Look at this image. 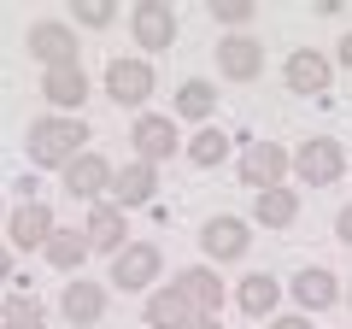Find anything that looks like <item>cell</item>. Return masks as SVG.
I'll list each match as a JSON object with an SVG mask.
<instances>
[{
  "mask_svg": "<svg viewBox=\"0 0 352 329\" xmlns=\"http://www.w3.org/2000/svg\"><path fill=\"white\" fill-rule=\"evenodd\" d=\"M153 189H159V171L141 159H129L124 171L112 177V206L118 212H135V206H153Z\"/></svg>",
  "mask_w": 352,
  "mask_h": 329,
  "instance_id": "cell-18",
  "label": "cell"
},
{
  "mask_svg": "<svg viewBox=\"0 0 352 329\" xmlns=\"http://www.w3.org/2000/svg\"><path fill=\"white\" fill-rule=\"evenodd\" d=\"M30 53L47 71H65V65H82V36L71 30V18H36L30 24Z\"/></svg>",
  "mask_w": 352,
  "mask_h": 329,
  "instance_id": "cell-2",
  "label": "cell"
},
{
  "mask_svg": "<svg viewBox=\"0 0 352 329\" xmlns=\"http://www.w3.org/2000/svg\"><path fill=\"white\" fill-rule=\"evenodd\" d=\"M212 112H217V89L212 83H206V76H188V83H182V89H176V124H212Z\"/></svg>",
  "mask_w": 352,
  "mask_h": 329,
  "instance_id": "cell-22",
  "label": "cell"
},
{
  "mask_svg": "<svg viewBox=\"0 0 352 329\" xmlns=\"http://www.w3.org/2000/svg\"><path fill=\"white\" fill-rule=\"evenodd\" d=\"M0 282H12V247L0 241Z\"/></svg>",
  "mask_w": 352,
  "mask_h": 329,
  "instance_id": "cell-32",
  "label": "cell"
},
{
  "mask_svg": "<svg viewBox=\"0 0 352 329\" xmlns=\"http://www.w3.org/2000/svg\"><path fill=\"white\" fill-rule=\"evenodd\" d=\"M270 329H311V317L305 312H282V317H270Z\"/></svg>",
  "mask_w": 352,
  "mask_h": 329,
  "instance_id": "cell-29",
  "label": "cell"
},
{
  "mask_svg": "<svg viewBox=\"0 0 352 329\" xmlns=\"http://www.w3.org/2000/svg\"><path fill=\"white\" fill-rule=\"evenodd\" d=\"M294 217H300V194H294V189H264V194H252V224L288 229Z\"/></svg>",
  "mask_w": 352,
  "mask_h": 329,
  "instance_id": "cell-23",
  "label": "cell"
},
{
  "mask_svg": "<svg viewBox=\"0 0 352 329\" xmlns=\"http://www.w3.org/2000/svg\"><path fill=\"white\" fill-rule=\"evenodd\" d=\"M282 83H288L294 94H329V83H335V59L317 47H294L288 65H282Z\"/></svg>",
  "mask_w": 352,
  "mask_h": 329,
  "instance_id": "cell-13",
  "label": "cell"
},
{
  "mask_svg": "<svg viewBox=\"0 0 352 329\" xmlns=\"http://www.w3.org/2000/svg\"><path fill=\"white\" fill-rule=\"evenodd\" d=\"M41 259H47L53 270H82V259H88V235L82 229H53L47 235V247H41Z\"/></svg>",
  "mask_w": 352,
  "mask_h": 329,
  "instance_id": "cell-24",
  "label": "cell"
},
{
  "mask_svg": "<svg viewBox=\"0 0 352 329\" xmlns=\"http://www.w3.org/2000/svg\"><path fill=\"white\" fill-rule=\"evenodd\" d=\"M276 300H282V282L270 277V270H247V277L235 282V306L247 317H276Z\"/></svg>",
  "mask_w": 352,
  "mask_h": 329,
  "instance_id": "cell-20",
  "label": "cell"
},
{
  "mask_svg": "<svg viewBox=\"0 0 352 329\" xmlns=\"http://www.w3.org/2000/svg\"><path fill=\"white\" fill-rule=\"evenodd\" d=\"M129 36H135V47L159 53L176 41V6L170 0H135L129 6Z\"/></svg>",
  "mask_w": 352,
  "mask_h": 329,
  "instance_id": "cell-10",
  "label": "cell"
},
{
  "mask_svg": "<svg viewBox=\"0 0 352 329\" xmlns=\"http://www.w3.org/2000/svg\"><path fill=\"white\" fill-rule=\"evenodd\" d=\"M335 241H346V247H352V206H340V217H335Z\"/></svg>",
  "mask_w": 352,
  "mask_h": 329,
  "instance_id": "cell-30",
  "label": "cell"
},
{
  "mask_svg": "<svg viewBox=\"0 0 352 329\" xmlns=\"http://www.w3.org/2000/svg\"><path fill=\"white\" fill-rule=\"evenodd\" d=\"M340 171H346V147H340V141H329V136L305 141V147L294 153V177H300L305 189H335Z\"/></svg>",
  "mask_w": 352,
  "mask_h": 329,
  "instance_id": "cell-6",
  "label": "cell"
},
{
  "mask_svg": "<svg viewBox=\"0 0 352 329\" xmlns=\"http://www.w3.org/2000/svg\"><path fill=\"white\" fill-rule=\"evenodd\" d=\"M147 323H153V329H188V323H194V306L182 300L176 282H159V288L147 294Z\"/></svg>",
  "mask_w": 352,
  "mask_h": 329,
  "instance_id": "cell-21",
  "label": "cell"
},
{
  "mask_svg": "<svg viewBox=\"0 0 352 329\" xmlns=\"http://www.w3.org/2000/svg\"><path fill=\"white\" fill-rule=\"evenodd\" d=\"M288 171H294V153L282 147V141H247V153H241V182H247L252 194L282 189Z\"/></svg>",
  "mask_w": 352,
  "mask_h": 329,
  "instance_id": "cell-4",
  "label": "cell"
},
{
  "mask_svg": "<svg viewBox=\"0 0 352 329\" xmlns=\"http://www.w3.org/2000/svg\"><path fill=\"white\" fill-rule=\"evenodd\" d=\"M212 18L229 30V36H247V24L258 18V6H252V0H212Z\"/></svg>",
  "mask_w": 352,
  "mask_h": 329,
  "instance_id": "cell-28",
  "label": "cell"
},
{
  "mask_svg": "<svg viewBox=\"0 0 352 329\" xmlns=\"http://www.w3.org/2000/svg\"><path fill=\"white\" fill-rule=\"evenodd\" d=\"M176 288H182V300L194 306V317H217V312H223V277H217L212 265L176 270Z\"/></svg>",
  "mask_w": 352,
  "mask_h": 329,
  "instance_id": "cell-14",
  "label": "cell"
},
{
  "mask_svg": "<svg viewBox=\"0 0 352 329\" xmlns=\"http://www.w3.org/2000/svg\"><path fill=\"white\" fill-rule=\"evenodd\" d=\"M41 94H47V106H53L59 118H76V106L88 100V71H82V65L47 71V76H41Z\"/></svg>",
  "mask_w": 352,
  "mask_h": 329,
  "instance_id": "cell-17",
  "label": "cell"
},
{
  "mask_svg": "<svg viewBox=\"0 0 352 329\" xmlns=\"http://www.w3.org/2000/svg\"><path fill=\"white\" fill-rule=\"evenodd\" d=\"M159 270H164V253L153 247V241H129L124 253L112 259V288H124V294H153V282H159Z\"/></svg>",
  "mask_w": 352,
  "mask_h": 329,
  "instance_id": "cell-3",
  "label": "cell"
},
{
  "mask_svg": "<svg viewBox=\"0 0 352 329\" xmlns=\"http://www.w3.org/2000/svg\"><path fill=\"white\" fill-rule=\"evenodd\" d=\"M159 76H153V59H112L106 65V94L118 106H147Z\"/></svg>",
  "mask_w": 352,
  "mask_h": 329,
  "instance_id": "cell-11",
  "label": "cell"
},
{
  "mask_svg": "<svg viewBox=\"0 0 352 329\" xmlns=\"http://www.w3.org/2000/svg\"><path fill=\"white\" fill-rule=\"evenodd\" d=\"M200 247H206L212 265H235V259H247V247H252V224H247V217L217 212V217L200 224Z\"/></svg>",
  "mask_w": 352,
  "mask_h": 329,
  "instance_id": "cell-7",
  "label": "cell"
},
{
  "mask_svg": "<svg viewBox=\"0 0 352 329\" xmlns=\"http://www.w3.org/2000/svg\"><path fill=\"white\" fill-rule=\"evenodd\" d=\"M59 312H65V323H76V329L100 323V317H106V282H88V277L65 282V294H59Z\"/></svg>",
  "mask_w": 352,
  "mask_h": 329,
  "instance_id": "cell-16",
  "label": "cell"
},
{
  "mask_svg": "<svg viewBox=\"0 0 352 329\" xmlns=\"http://www.w3.org/2000/svg\"><path fill=\"white\" fill-rule=\"evenodd\" d=\"M188 329H223V317H194Z\"/></svg>",
  "mask_w": 352,
  "mask_h": 329,
  "instance_id": "cell-33",
  "label": "cell"
},
{
  "mask_svg": "<svg viewBox=\"0 0 352 329\" xmlns=\"http://www.w3.org/2000/svg\"><path fill=\"white\" fill-rule=\"evenodd\" d=\"M82 235H88V253H106V259H118V253L129 247V212H118L112 200L88 206V224H82Z\"/></svg>",
  "mask_w": 352,
  "mask_h": 329,
  "instance_id": "cell-12",
  "label": "cell"
},
{
  "mask_svg": "<svg viewBox=\"0 0 352 329\" xmlns=\"http://www.w3.org/2000/svg\"><path fill=\"white\" fill-rule=\"evenodd\" d=\"M129 147H135L141 164H153V171H159V164L176 159V147H182V136H176V118H164V112H141L135 124H129Z\"/></svg>",
  "mask_w": 352,
  "mask_h": 329,
  "instance_id": "cell-5",
  "label": "cell"
},
{
  "mask_svg": "<svg viewBox=\"0 0 352 329\" xmlns=\"http://www.w3.org/2000/svg\"><path fill=\"white\" fill-rule=\"evenodd\" d=\"M112 159H106V153H76L71 164H65V194H71V200H88V206H100L106 194H112Z\"/></svg>",
  "mask_w": 352,
  "mask_h": 329,
  "instance_id": "cell-9",
  "label": "cell"
},
{
  "mask_svg": "<svg viewBox=\"0 0 352 329\" xmlns=\"http://www.w3.org/2000/svg\"><path fill=\"white\" fill-rule=\"evenodd\" d=\"M335 65H346V71H352V30L340 36V47H335Z\"/></svg>",
  "mask_w": 352,
  "mask_h": 329,
  "instance_id": "cell-31",
  "label": "cell"
},
{
  "mask_svg": "<svg viewBox=\"0 0 352 329\" xmlns=\"http://www.w3.org/2000/svg\"><path fill=\"white\" fill-rule=\"evenodd\" d=\"M0 224H6V206H0Z\"/></svg>",
  "mask_w": 352,
  "mask_h": 329,
  "instance_id": "cell-35",
  "label": "cell"
},
{
  "mask_svg": "<svg viewBox=\"0 0 352 329\" xmlns=\"http://www.w3.org/2000/svg\"><path fill=\"white\" fill-rule=\"evenodd\" d=\"M41 323H47V312H41L36 294H12L0 306V329H41Z\"/></svg>",
  "mask_w": 352,
  "mask_h": 329,
  "instance_id": "cell-26",
  "label": "cell"
},
{
  "mask_svg": "<svg viewBox=\"0 0 352 329\" xmlns=\"http://www.w3.org/2000/svg\"><path fill=\"white\" fill-rule=\"evenodd\" d=\"M182 153H188V164H200V171H217V164L229 159V136L217 124H206V129H194V136L182 141Z\"/></svg>",
  "mask_w": 352,
  "mask_h": 329,
  "instance_id": "cell-25",
  "label": "cell"
},
{
  "mask_svg": "<svg viewBox=\"0 0 352 329\" xmlns=\"http://www.w3.org/2000/svg\"><path fill=\"white\" fill-rule=\"evenodd\" d=\"M82 141H88V124H82V118L47 112V118H36V124H30L24 153H30V164H36V171H65L76 153H88Z\"/></svg>",
  "mask_w": 352,
  "mask_h": 329,
  "instance_id": "cell-1",
  "label": "cell"
},
{
  "mask_svg": "<svg viewBox=\"0 0 352 329\" xmlns=\"http://www.w3.org/2000/svg\"><path fill=\"white\" fill-rule=\"evenodd\" d=\"M288 288H294V300H300L305 317H311V312H329V306L340 300V277H335V270H323V265H305Z\"/></svg>",
  "mask_w": 352,
  "mask_h": 329,
  "instance_id": "cell-19",
  "label": "cell"
},
{
  "mask_svg": "<svg viewBox=\"0 0 352 329\" xmlns=\"http://www.w3.org/2000/svg\"><path fill=\"white\" fill-rule=\"evenodd\" d=\"M217 71H223L229 83H252V76L264 71V41L258 36H223L217 41Z\"/></svg>",
  "mask_w": 352,
  "mask_h": 329,
  "instance_id": "cell-15",
  "label": "cell"
},
{
  "mask_svg": "<svg viewBox=\"0 0 352 329\" xmlns=\"http://www.w3.org/2000/svg\"><path fill=\"white\" fill-rule=\"evenodd\" d=\"M340 294H346V306H352V282H346V288H340Z\"/></svg>",
  "mask_w": 352,
  "mask_h": 329,
  "instance_id": "cell-34",
  "label": "cell"
},
{
  "mask_svg": "<svg viewBox=\"0 0 352 329\" xmlns=\"http://www.w3.org/2000/svg\"><path fill=\"white\" fill-rule=\"evenodd\" d=\"M53 206L47 200H18L12 212H6V247L12 253H36V247H47V235H53Z\"/></svg>",
  "mask_w": 352,
  "mask_h": 329,
  "instance_id": "cell-8",
  "label": "cell"
},
{
  "mask_svg": "<svg viewBox=\"0 0 352 329\" xmlns=\"http://www.w3.org/2000/svg\"><path fill=\"white\" fill-rule=\"evenodd\" d=\"M118 6L112 0H71V30H112Z\"/></svg>",
  "mask_w": 352,
  "mask_h": 329,
  "instance_id": "cell-27",
  "label": "cell"
}]
</instances>
